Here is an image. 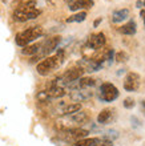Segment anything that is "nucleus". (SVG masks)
Here are the masks:
<instances>
[{
  "label": "nucleus",
  "instance_id": "nucleus-3",
  "mask_svg": "<svg viewBox=\"0 0 145 146\" xmlns=\"http://www.w3.org/2000/svg\"><path fill=\"white\" fill-rule=\"evenodd\" d=\"M40 36H43V28L41 27H39V25L37 27H31L23 32H19L15 37V41L19 46L24 48V46L29 45L31 42L35 41V40L39 38Z\"/></svg>",
  "mask_w": 145,
  "mask_h": 146
},
{
  "label": "nucleus",
  "instance_id": "nucleus-25",
  "mask_svg": "<svg viewBox=\"0 0 145 146\" xmlns=\"http://www.w3.org/2000/svg\"><path fill=\"white\" fill-rule=\"evenodd\" d=\"M140 16L142 17V20H144V23H145V11H144V9H142L141 12H140Z\"/></svg>",
  "mask_w": 145,
  "mask_h": 146
},
{
  "label": "nucleus",
  "instance_id": "nucleus-21",
  "mask_svg": "<svg viewBox=\"0 0 145 146\" xmlns=\"http://www.w3.org/2000/svg\"><path fill=\"white\" fill-rule=\"evenodd\" d=\"M99 139L100 138H83V139L76 141V142L71 146H93Z\"/></svg>",
  "mask_w": 145,
  "mask_h": 146
},
{
  "label": "nucleus",
  "instance_id": "nucleus-27",
  "mask_svg": "<svg viewBox=\"0 0 145 146\" xmlns=\"http://www.w3.org/2000/svg\"><path fill=\"white\" fill-rule=\"evenodd\" d=\"M142 4H144L142 1H137V3H136V5H137L138 8H141V7H142Z\"/></svg>",
  "mask_w": 145,
  "mask_h": 146
},
{
  "label": "nucleus",
  "instance_id": "nucleus-13",
  "mask_svg": "<svg viewBox=\"0 0 145 146\" xmlns=\"http://www.w3.org/2000/svg\"><path fill=\"white\" fill-rule=\"evenodd\" d=\"M120 32L121 33H124V35H134L136 32H137V24H136V21L134 20H130V21H128L126 24H124L121 28H120Z\"/></svg>",
  "mask_w": 145,
  "mask_h": 146
},
{
  "label": "nucleus",
  "instance_id": "nucleus-18",
  "mask_svg": "<svg viewBox=\"0 0 145 146\" xmlns=\"http://www.w3.org/2000/svg\"><path fill=\"white\" fill-rule=\"evenodd\" d=\"M43 44H33V45H27L21 49L23 54H37Z\"/></svg>",
  "mask_w": 145,
  "mask_h": 146
},
{
  "label": "nucleus",
  "instance_id": "nucleus-16",
  "mask_svg": "<svg viewBox=\"0 0 145 146\" xmlns=\"http://www.w3.org/2000/svg\"><path fill=\"white\" fill-rule=\"evenodd\" d=\"M76 88L77 89H87V88H91L93 85L96 84V80L91 78V77H81L79 80L76 81Z\"/></svg>",
  "mask_w": 145,
  "mask_h": 146
},
{
  "label": "nucleus",
  "instance_id": "nucleus-22",
  "mask_svg": "<svg viewBox=\"0 0 145 146\" xmlns=\"http://www.w3.org/2000/svg\"><path fill=\"white\" fill-rule=\"evenodd\" d=\"M122 105H124V108H126V109H132L134 105H136V102H134V100L132 97H126L125 100H124V102H122Z\"/></svg>",
  "mask_w": 145,
  "mask_h": 146
},
{
  "label": "nucleus",
  "instance_id": "nucleus-11",
  "mask_svg": "<svg viewBox=\"0 0 145 146\" xmlns=\"http://www.w3.org/2000/svg\"><path fill=\"white\" fill-rule=\"evenodd\" d=\"M93 93L87 90V89H76L71 93V98L76 102H81V101H85V100H89L92 97Z\"/></svg>",
  "mask_w": 145,
  "mask_h": 146
},
{
  "label": "nucleus",
  "instance_id": "nucleus-28",
  "mask_svg": "<svg viewBox=\"0 0 145 146\" xmlns=\"http://www.w3.org/2000/svg\"><path fill=\"white\" fill-rule=\"evenodd\" d=\"M65 1H71V3H72V1H73V0H65Z\"/></svg>",
  "mask_w": 145,
  "mask_h": 146
},
{
  "label": "nucleus",
  "instance_id": "nucleus-29",
  "mask_svg": "<svg viewBox=\"0 0 145 146\" xmlns=\"http://www.w3.org/2000/svg\"><path fill=\"white\" fill-rule=\"evenodd\" d=\"M144 5H145V0H144Z\"/></svg>",
  "mask_w": 145,
  "mask_h": 146
},
{
  "label": "nucleus",
  "instance_id": "nucleus-12",
  "mask_svg": "<svg viewBox=\"0 0 145 146\" xmlns=\"http://www.w3.org/2000/svg\"><path fill=\"white\" fill-rule=\"evenodd\" d=\"M45 93L49 98H61L65 96V89L59 85H52L48 90H45Z\"/></svg>",
  "mask_w": 145,
  "mask_h": 146
},
{
  "label": "nucleus",
  "instance_id": "nucleus-10",
  "mask_svg": "<svg viewBox=\"0 0 145 146\" xmlns=\"http://www.w3.org/2000/svg\"><path fill=\"white\" fill-rule=\"evenodd\" d=\"M95 1L93 0H73L69 4L71 11H80V9H91L93 7Z\"/></svg>",
  "mask_w": 145,
  "mask_h": 146
},
{
  "label": "nucleus",
  "instance_id": "nucleus-20",
  "mask_svg": "<svg viewBox=\"0 0 145 146\" xmlns=\"http://www.w3.org/2000/svg\"><path fill=\"white\" fill-rule=\"evenodd\" d=\"M81 109V105L79 102H75V104H69L67 106H64L63 109V114H73V113H76Z\"/></svg>",
  "mask_w": 145,
  "mask_h": 146
},
{
  "label": "nucleus",
  "instance_id": "nucleus-2",
  "mask_svg": "<svg viewBox=\"0 0 145 146\" xmlns=\"http://www.w3.org/2000/svg\"><path fill=\"white\" fill-rule=\"evenodd\" d=\"M41 12L40 9L35 7V3H28L25 5H21L13 12V20L15 21H19V23H24V21H28V20H33L36 19Z\"/></svg>",
  "mask_w": 145,
  "mask_h": 146
},
{
  "label": "nucleus",
  "instance_id": "nucleus-14",
  "mask_svg": "<svg viewBox=\"0 0 145 146\" xmlns=\"http://www.w3.org/2000/svg\"><path fill=\"white\" fill-rule=\"evenodd\" d=\"M113 109H109V108H107V109H103V110L100 111V114L97 115V122L99 123H107V122H109V119L112 118V115H113Z\"/></svg>",
  "mask_w": 145,
  "mask_h": 146
},
{
  "label": "nucleus",
  "instance_id": "nucleus-5",
  "mask_svg": "<svg viewBox=\"0 0 145 146\" xmlns=\"http://www.w3.org/2000/svg\"><path fill=\"white\" fill-rule=\"evenodd\" d=\"M118 97V89L111 82H104L100 86V98L105 102H112Z\"/></svg>",
  "mask_w": 145,
  "mask_h": 146
},
{
  "label": "nucleus",
  "instance_id": "nucleus-23",
  "mask_svg": "<svg viewBox=\"0 0 145 146\" xmlns=\"http://www.w3.org/2000/svg\"><path fill=\"white\" fill-rule=\"evenodd\" d=\"M128 60V53L126 52H118L116 54V61L117 62H124Z\"/></svg>",
  "mask_w": 145,
  "mask_h": 146
},
{
  "label": "nucleus",
  "instance_id": "nucleus-15",
  "mask_svg": "<svg viewBox=\"0 0 145 146\" xmlns=\"http://www.w3.org/2000/svg\"><path fill=\"white\" fill-rule=\"evenodd\" d=\"M128 16H129V9H126V8L118 9V11L113 12V15H112V21H113V23H121V21H124V20L128 17Z\"/></svg>",
  "mask_w": 145,
  "mask_h": 146
},
{
  "label": "nucleus",
  "instance_id": "nucleus-8",
  "mask_svg": "<svg viewBox=\"0 0 145 146\" xmlns=\"http://www.w3.org/2000/svg\"><path fill=\"white\" fill-rule=\"evenodd\" d=\"M105 44V35L104 33H93L88 37L87 45L91 48V49H100L101 46H104Z\"/></svg>",
  "mask_w": 145,
  "mask_h": 146
},
{
  "label": "nucleus",
  "instance_id": "nucleus-9",
  "mask_svg": "<svg viewBox=\"0 0 145 146\" xmlns=\"http://www.w3.org/2000/svg\"><path fill=\"white\" fill-rule=\"evenodd\" d=\"M64 134L67 138H71V139H83L85 138L88 134H89V131L85 130V129H80V127H73V129H67L64 131Z\"/></svg>",
  "mask_w": 145,
  "mask_h": 146
},
{
  "label": "nucleus",
  "instance_id": "nucleus-1",
  "mask_svg": "<svg viewBox=\"0 0 145 146\" xmlns=\"http://www.w3.org/2000/svg\"><path fill=\"white\" fill-rule=\"evenodd\" d=\"M63 58H64V52L63 50H59L57 54L55 56H49V57H45L43 61H40L37 64V73L40 76H47L51 72H53L55 69H57L59 66L61 65L63 62Z\"/></svg>",
  "mask_w": 145,
  "mask_h": 146
},
{
  "label": "nucleus",
  "instance_id": "nucleus-19",
  "mask_svg": "<svg viewBox=\"0 0 145 146\" xmlns=\"http://www.w3.org/2000/svg\"><path fill=\"white\" fill-rule=\"evenodd\" d=\"M87 19V12H79V13H75V15L69 16L67 19V23H81Z\"/></svg>",
  "mask_w": 145,
  "mask_h": 146
},
{
  "label": "nucleus",
  "instance_id": "nucleus-17",
  "mask_svg": "<svg viewBox=\"0 0 145 146\" xmlns=\"http://www.w3.org/2000/svg\"><path fill=\"white\" fill-rule=\"evenodd\" d=\"M71 119L76 123H84L85 121H88V113L87 111H80L79 110V111H76V113L71 114Z\"/></svg>",
  "mask_w": 145,
  "mask_h": 146
},
{
  "label": "nucleus",
  "instance_id": "nucleus-26",
  "mask_svg": "<svg viewBox=\"0 0 145 146\" xmlns=\"http://www.w3.org/2000/svg\"><path fill=\"white\" fill-rule=\"evenodd\" d=\"M141 109H142V111L145 113V100L141 101Z\"/></svg>",
  "mask_w": 145,
  "mask_h": 146
},
{
  "label": "nucleus",
  "instance_id": "nucleus-6",
  "mask_svg": "<svg viewBox=\"0 0 145 146\" xmlns=\"http://www.w3.org/2000/svg\"><path fill=\"white\" fill-rule=\"evenodd\" d=\"M83 73H84V69L81 68V66H77V68H72V69L67 70V72L63 74V76L60 77V78H57L56 81H60L61 84L64 85H72L73 82H76L79 78H81L83 77Z\"/></svg>",
  "mask_w": 145,
  "mask_h": 146
},
{
  "label": "nucleus",
  "instance_id": "nucleus-4",
  "mask_svg": "<svg viewBox=\"0 0 145 146\" xmlns=\"http://www.w3.org/2000/svg\"><path fill=\"white\" fill-rule=\"evenodd\" d=\"M61 41V37L60 36H55V37L49 38V40H47L45 42H43V45L41 48H40V50H39V53L36 57H33L31 61L33 62V61H37V60H40V58H45L48 54L51 53V52H53L56 48H57L59 45V42Z\"/></svg>",
  "mask_w": 145,
  "mask_h": 146
},
{
  "label": "nucleus",
  "instance_id": "nucleus-24",
  "mask_svg": "<svg viewBox=\"0 0 145 146\" xmlns=\"http://www.w3.org/2000/svg\"><path fill=\"white\" fill-rule=\"evenodd\" d=\"M100 23H101V17H100V19H97V20H95V23H93V25H95V27H97V25H99Z\"/></svg>",
  "mask_w": 145,
  "mask_h": 146
},
{
  "label": "nucleus",
  "instance_id": "nucleus-7",
  "mask_svg": "<svg viewBox=\"0 0 145 146\" xmlns=\"http://www.w3.org/2000/svg\"><path fill=\"white\" fill-rule=\"evenodd\" d=\"M140 86V76L137 73H128L124 80V89L126 92H136Z\"/></svg>",
  "mask_w": 145,
  "mask_h": 146
}]
</instances>
